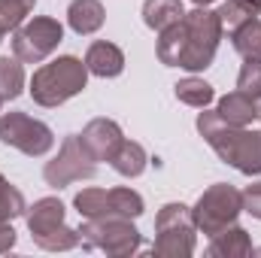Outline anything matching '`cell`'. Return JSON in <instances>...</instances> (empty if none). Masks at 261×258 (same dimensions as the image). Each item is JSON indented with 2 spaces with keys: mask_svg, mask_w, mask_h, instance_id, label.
<instances>
[{
  "mask_svg": "<svg viewBox=\"0 0 261 258\" xmlns=\"http://www.w3.org/2000/svg\"><path fill=\"white\" fill-rule=\"evenodd\" d=\"M24 213H28L24 194L0 173V225H12V222H15L18 216H24Z\"/></svg>",
  "mask_w": 261,
  "mask_h": 258,
  "instance_id": "7402d4cb",
  "label": "cell"
},
{
  "mask_svg": "<svg viewBox=\"0 0 261 258\" xmlns=\"http://www.w3.org/2000/svg\"><path fill=\"white\" fill-rule=\"evenodd\" d=\"M240 3H243V6H246L249 12H255V15L261 12V0H240Z\"/></svg>",
  "mask_w": 261,
  "mask_h": 258,
  "instance_id": "f546056e",
  "label": "cell"
},
{
  "mask_svg": "<svg viewBox=\"0 0 261 258\" xmlns=\"http://www.w3.org/2000/svg\"><path fill=\"white\" fill-rule=\"evenodd\" d=\"M110 164H113V170H116L119 176H125V179H137V176L146 170L149 155H146V149H143L137 140H122V146L116 149V155L110 158Z\"/></svg>",
  "mask_w": 261,
  "mask_h": 258,
  "instance_id": "9a60e30c",
  "label": "cell"
},
{
  "mask_svg": "<svg viewBox=\"0 0 261 258\" xmlns=\"http://www.w3.org/2000/svg\"><path fill=\"white\" fill-rule=\"evenodd\" d=\"M12 246H15V231H12V225H0V255L9 252Z\"/></svg>",
  "mask_w": 261,
  "mask_h": 258,
  "instance_id": "f1b7e54d",
  "label": "cell"
},
{
  "mask_svg": "<svg viewBox=\"0 0 261 258\" xmlns=\"http://www.w3.org/2000/svg\"><path fill=\"white\" fill-rule=\"evenodd\" d=\"M85 67L88 73L100 76V79H116L122 70H125V52L116 46V43H107V40H97L88 46L85 52Z\"/></svg>",
  "mask_w": 261,
  "mask_h": 258,
  "instance_id": "7c38bea8",
  "label": "cell"
},
{
  "mask_svg": "<svg viewBox=\"0 0 261 258\" xmlns=\"http://www.w3.org/2000/svg\"><path fill=\"white\" fill-rule=\"evenodd\" d=\"M24 91V67L18 58H0V97L15 100Z\"/></svg>",
  "mask_w": 261,
  "mask_h": 258,
  "instance_id": "603a6c76",
  "label": "cell"
},
{
  "mask_svg": "<svg viewBox=\"0 0 261 258\" xmlns=\"http://www.w3.org/2000/svg\"><path fill=\"white\" fill-rule=\"evenodd\" d=\"M122 140H125V134L122 128L113 122V119H91L82 134H79V143H82V149L94 158V161H110L113 155H116V149L122 146Z\"/></svg>",
  "mask_w": 261,
  "mask_h": 258,
  "instance_id": "8fae6325",
  "label": "cell"
},
{
  "mask_svg": "<svg viewBox=\"0 0 261 258\" xmlns=\"http://www.w3.org/2000/svg\"><path fill=\"white\" fill-rule=\"evenodd\" d=\"M94 173H97V161L82 149L79 134L64 137L61 152L43 167V179H46V186H52V189H64V186H70V183L91 179Z\"/></svg>",
  "mask_w": 261,
  "mask_h": 258,
  "instance_id": "30bf717a",
  "label": "cell"
},
{
  "mask_svg": "<svg viewBox=\"0 0 261 258\" xmlns=\"http://www.w3.org/2000/svg\"><path fill=\"white\" fill-rule=\"evenodd\" d=\"M182 28H186V49H182V58L179 67L197 73V70H206L216 58V49H219V40H222V21L213 9L206 6H197L192 12L182 15Z\"/></svg>",
  "mask_w": 261,
  "mask_h": 258,
  "instance_id": "277c9868",
  "label": "cell"
},
{
  "mask_svg": "<svg viewBox=\"0 0 261 258\" xmlns=\"http://www.w3.org/2000/svg\"><path fill=\"white\" fill-rule=\"evenodd\" d=\"M173 91H176V97H179L186 107H195V110L210 107L213 97H216L213 85L203 82V79H197V76H186V79H179V82L173 85Z\"/></svg>",
  "mask_w": 261,
  "mask_h": 258,
  "instance_id": "ffe728a7",
  "label": "cell"
},
{
  "mask_svg": "<svg viewBox=\"0 0 261 258\" xmlns=\"http://www.w3.org/2000/svg\"><path fill=\"white\" fill-rule=\"evenodd\" d=\"M216 15H219V21H222V31H228V34H231L234 28H240V24H243L246 18H252L255 12H249L240 0H225V3L216 9Z\"/></svg>",
  "mask_w": 261,
  "mask_h": 258,
  "instance_id": "4316f807",
  "label": "cell"
},
{
  "mask_svg": "<svg viewBox=\"0 0 261 258\" xmlns=\"http://www.w3.org/2000/svg\"><path fill=\"white\" fill-rule=\"evenodd\" d=\"M73 207L82 219H103V216H110V192L107 189H82L73 197Z\"/></svg>",
  "mask_w": 261,
  "mask_h": 258,
  "instance_id": "44dd1931",
  "label": "cell"
},
{
  "mask_svg": "<svg viewBox=\"0 0 261 258\" xmlns=\"http://www.w3.org/2000/svg\"><path fill=\"white\" fill-rule=\"evenodd\" d=\"M243 213V194L237 192L234 186L228 183H216L210 186L206 192L197 197V203L192 207V216H195V228L203 231L206 237L237 225V216Z\"/></svg>",
  "mask_w": 261,
  "mask_h": 258,
  "instance_id": "52a82bcc",
  "label": "cell"
},
{
  "mask_svg": "<svg viewBox=\"0 0 261 258\" xmlns=\"http://www.w3.org/2000/svg\"><path fill=\"white\" fill-rule=\"evenodd\" d=\"M237 91H243L252 100L261 97V58H246V64L240 67V76H237Z\"/></svg>",
  "mask_w": 261,
  "mask_h": 258,
  "instance_id": "484cf974",
  "label": "cell"
},
{
  "mask_svg": "<svg viewBox=\"0 0 261 258\" xmlns=\"http://www.w3.org/2000/svg\"><path fill=\"white\" fill-rule=\"evenodd\" d=\"M243 210L252 216V219H261V183H252L243 189Z\"/></svg>",
  "mask_w": 261,
  "mask_h": 258,
  "instance_id": "83f0119b",
  "label": "cell"
},
{
  "mask_svg": "<svg viewBox=\"0 0 261 258\" xmlns=\"http://www.w3.org/2000/svg\"><path fill=\"white\" fill-rule=\"evenodd\" d=\"M252 252H255V246H252L249 231L237 228V225L213 234L210 246H206V255H213V258H237V255H252Z\"/></svg>",
  "mask_w": 261,
  "mask_h": 258,
  "instance_id": "4fadbf2b",
  "label": "cell"
},
{
  "mask_svg": "<svg viewBox=\"0 0 261 258\" xmlns=\"http://www.w3.org/2000/svg\"><path fill=\"white\" fill-rule=\"evenodd\" d=\"M182 49H186V28H182V21H176V24L164 28L158 37V61L164 67H179Z\"/></svg>",
  "mask_w": 261,
  "mask_h": 258,
  "instance_id": "d6986e66",
  "label": "cell"
},
{
  "mask_svg": "<svg viewBox=\"0 0 261 258\" xmlns=\"http://www.w3.org/2000/svg\"><path fill=\"white\" fill-rule=\"evenodd\" d=\"M197 131L216 149V155L225 164H231L243 176H258L261 173V131L228 125L216 110H206V107L197 116Z\"/></svg>",
  "mask_w": 261,
  "mask_h": 258,
  "instance_id": "6da1fadb",
  "label": "cell"
},
{
  "mask_svg": "<svg viewBox=\"0 0 261 258\" xmlns=\"http://www.w3.org/2000/svg\"><path fill=\"white\" fill-rule=\"evenodd\" d=\"M0 143L31 155V158H43L55 146V134L46 122L31 119L28 113H3L0 116Z\"/></svg>",
  "mask_w": 261,
  "mask_h": 258,
  "instance_id": "9c48e42d",
  "label": "cell"
},
{
  "mask_svg": "<svg viewBox=\"0 0 261 258\" xmlns=\"http://www.w3.org/2000/svg\"><path fill=\"white\" fill-rule=\"evenodd\" d=\"M37 0H0V28L3 31H18L24 18L34 12Z\"/></svg>",
  "mask_w": 261,
  "mask_h": 258,
  "instance_id": "d4e9b609",
  "label": "cell"
},
{
  "mask_svg": "<svg viewBox=\"0 0 261 258\" xmlns=\"http://www.w3.org/2000/svg\"><path fill=\"white\" fill-rule=\"evenodd\" d=\"M79 237H82L85 249H100V252L116 258L134 255L143 243L140 231L134 228V219H122V216L85 219L82 228H79Z\"/></svg>",
  "mask_w": 261,
  "mask_h": 258,
  "instance_id": "8992f818",
  "label": "cell"
},
{
  "mask_svg": "<svg viewBox=\"0 0 261 258\" xmlns=\"http://www.w3.org/2000/svg\"><path fill=\"white\" fill-rule=\"evenodd\" d=\"M0 104H3V97H0Z\"/></svg>",
  "mask_w": 261,
  "mask_h": 258,
  "instance_id": "836d02e7",
  "label": "cell"
},
{
  "mask_svg": "<svg viewBox=\"0 0 261 258\" xmlns=\"http://www.w3.org/2000/svg\"><path fill=\"white\" fill-rule=\"evenodd\" d=\"M192 3H197V6H210V3H216V0H192Z\"/></svg>",
  "mask_w": 261,
  "mask_h": 258,
  "instance_id": "4dcf8cb0",
  "label": "cell"
},
{
  "mask_svg": "<svg viewBox=\"0 0 261 258\" xmlns=\"http://www.w3.org/2000/svg\"><path fill=\"white\" fill-rule=\"evenodd\" d=\"M107 21V9L100 0H73L67 9V24L79 34V37H91L103 28Z\"/></svg>",
  "mask_w": 261,
  "mask_h": 258,
  "instance_id": "5bb4252c",
  "label": "cell"
},
{
  "mask_svg": "<svg viewBox=\"0 0 261 258\" xmlns=\"http://www.w3.org/2000/svg\"><path fill=\"white\" fill-rule=\"evenodd\" d=\"M3 34H6V31H3V28H0V43H3Z\"/></svg>",
  "mask_w": 261,
  "mask_h": 258,
  "instance_id": "d6a6232c",
  "label": "cell"
},
{
  "mask_svg": "<svg viewBox=\"0 0 261 258\" xmlns=\"http://www.w3.org/2000/svg\"><path fill=\"white\" fill-rule=\"evenodd\" d=\"M216 113H219L228 125H237V128H246L252 119H258V116H255V100L246 97L243 91H231V94H225V97L219 100Z\"/></svg>",
  "mask_w": 261,
  "mask_h": 258,
  "instance_id": "2e32d148",
  "label": "cell"
},
{
  "mask_svg": "<svg viewBox=\"0 0 261 258\" xmlns=\"http://www.w3.org/2000/svg\"><path fill=\"white\" fill-rule=\"evenodd\" d=\"M182 15H186V9L179 0H146L143 3V21H146V28H152L158 34L164 28L182 21Z\"/></svg>",
  "mask_w": 261,
  "mask_h": 258,
  "instance_id": "e0dca14e",
  "label": "cell"
},
{
  "mask_svg": "<svg viewBox=\"0 0 261 258\" xmlns=\"http://www.w3.org/2000/svg\"><path fill=\"white\" fill-rule=\"evenodd\" d=\"M24 216L34 243L46 252H67L82 243L79 228H70L64 222V203L58 197H40Z\"/></svg>",
  "mask_w": 261,
  "mask_h": 258,
  "instance_id": "3957f363",
  "label": "cell"
},
{
  "mask_svg": "<svg viewBox=\"0 0 261 258\" xmlns=\"http://www.w3.org/2000/svg\"><path fill=\"white\" fill-rule=\"evenodd\" d=\"M85 82H88L85 61H79L76 55H61L31 76V97L40 107H61L85 88Z\"/></svg>",
  "mask_w": 261,
  "mask_h": 258,
  "instance_id": "7a4b0ae2",
  "label": "cell"
},
{
  "mask_svg": "<svg viewBox=\"0 0 261 258\" xmlns=\"http://www.w3.org/2000/svg\"><path fill=\"white\" fill-rule=\"evenodd\" d=\"M255 116H258V119H261V97H258V100H255Z\"/></svg>",
  "mask_w": 261,
  "mask_h": 258,
  "instance_id": "1f68e13d",
  "label": "cell"
},
{
  "mask_svg": "<svg viewBox=\"0 0 261 258\" xmlns=\"http://www.w3.org/2000/svg\"><path fill=\"white\" fill-rule=\"evenodd\" d=\"M146 210L140 192L134 189H110V216H122V219H140Z\"/></svg>",
  "mask_w": 261,
  "mask_h": 258,
  "instance_id": "cb8c5ba5",
  "label": "cell"
},
{
  "mask_svg": "<svg viewBox=\"0 0 261 258\" xmlns=\"http://www.w3.org/2000/svg\"><path fill=\"white\" fill-rule=\"evenodd\" d=\"M61 40H64L61 21L49 15H37L12 34V55L21 64H40L58 49Z\"/></svg>",
  "mask_w": 261,
  "mask_h": 258,
  "instance_id": "ba28073f",
  "label": "cell"
},
{
  "mask_svg": "<svg viewBox=\"0 0 261 258\" xmlns=\"http://www.w3.org/2000/svg\"><path fill=\"white\" fill-rule=\"evenodd\" d=\"M152 255L189 258L195 255V216L186 203H164L155 216V243Z\"/></svg>",
  "mask_w": 261,
  "mask_h": 258,
  "instance_id": "5b68a950",
  "label": "cell"
},
{
  "mask_svg": "<svg viewBox=\"0 0 261 258\" xmlns=\"http://www.w3.org/2000/svg\"><path fill=\"white\" fill-rule=\"evenodd\" d=\"M231 46L243 58H261V18H246L240 28L231 31Z\"/></svg>",
  "mask_w": 261,
  "mask_h": 258,
  "instance_id": "ac0fdd59",
  "label": "cell"
}]
</instances>
